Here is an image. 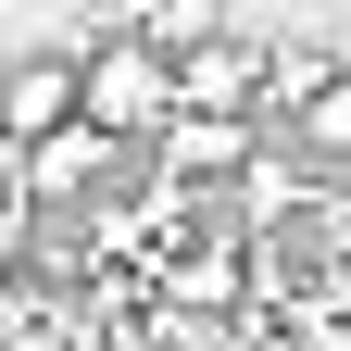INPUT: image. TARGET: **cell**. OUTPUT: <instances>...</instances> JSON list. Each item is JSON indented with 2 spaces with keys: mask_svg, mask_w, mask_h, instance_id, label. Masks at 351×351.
Masks as SVG:
<instances>
[{
  "mask_svg": "<svg viewBox=\"0 0 351 351\" xmlns=\"http://www.w3.org/2000/svg\"><path fill=\"white\" fill-rule=\"evenodd\" d=\"M176 113H189V101H176V51H151V38L138 25H113L101 38V51H88V125H101V138L125 151V138H176Z\"/></svg>",
  "mask_w": 351,
  "mask_h": 351,
  "instance_id": "obj_1",
  "label": "cell"
},
{
  "mask_svg": "<svg viewBox=\"0 0 351 351\" xmlns=\"http://www.w3.org/2000/svg\"><path fill=\"white\" fill-rule=\"evenodd\" d=\"M88 125V51H13L0 63V138L13 151H51Z\"/></svg>",
  "mask_w": 351,
  "mask_h": 351,
  "instance_id": "obj_2",
  "label": "cell"
},
{
  "mask_svg": "<svg viewBox=\"0 0 351 351\" xmlns=\"http://www.w3.org/2000/svg\"><path fill=\"white\" fill-rule=\"evenodd\" d=\"M125 151L101 138V125H75V138H51V151H25V201L38 213H75V201H101V176H113Z\"/></svg>",
  "mask_w": 351,
  "mask_h": 351,
  "instance_id": "obj_3",
  "label": "cell"
},
{
  "mask_svg": "<svg viewBox=\"0 0 351 351\" xmlns=\"http://www.w3.org/2000/svg\"><path fill=\"white\" fill-rule=\"evenodd\" d=\"M138 38H151V51H176V63H189L201 38H226V13H213V0H138Z\"/></svg>",
  "mask_w": 351,
  "mask_h": 351,
  "instance_id": "obj_4",
  "label": "cell"
}]
</instances>
